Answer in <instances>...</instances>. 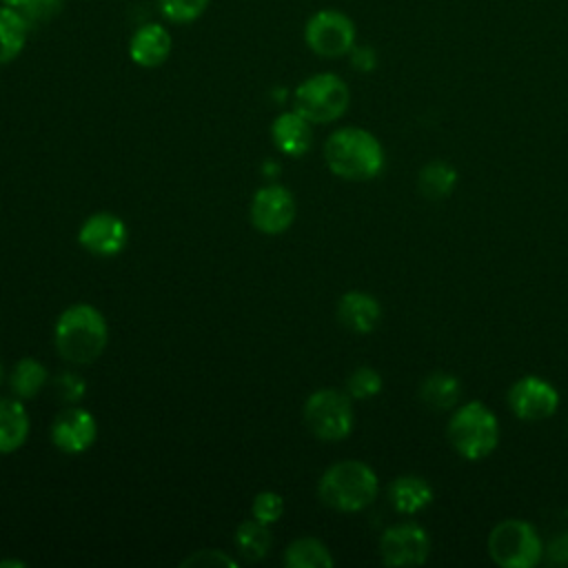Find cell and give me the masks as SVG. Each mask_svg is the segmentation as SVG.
<instances>
[{
    "label": "cell",
    "mask_w": 568,
    "mask_h": 568,
    "mask_svg": "<svg viewBox=\"0 0 568 568\" xmlns=\"http://www.w3.org/2000/svg\"><path fill=\"white\" fill-rule=\"evenodd\" d=\"M98 439V419L93 413L80 406L60 410L51 424V442L67 455H80L89 450Z\"/></svg>",
    "instance_id": "cell-12"
},
{
    "label": "cell",
    "mask_w": 568,
    "mask_h": 568,
    "mask_svg": "<svg viewBox=\"0 0 568 568\" xmlns=\"http://www.w3.org/2000/svg\"><path fill=\"white\" fill-rule=\"evenodd\" d=\"M284 564L288 568H331L333 555L324 541L315 537H300L286 546Z\"/></svg>",
    "instance_id": "cell-22"
},
{
    "label": "cell",
    "mask_w": 568,
    "mask_h": 568,
    "mask_svg": "<svg viewBox=\"0 0 568 568\" xmlns=\"http://www.w3.org/2000/svg\"><path fill=\"white\" fill-rule=\"evenodd\" d=\"M109 342L104 315L84 302L67 306L53 326V344L58 355L69 364L95 362Z\"/></svg>",
    "instance_id": "cell-1"
},
{
    "label": "cell",
    "mask_w": 568,
    "mask_h": 568,
    "mask_svg": "<svg viewBox=\"0 0 568 568\" xmlns=\"http://www.w3.org/2000/svg\"><path fill=\"white\" fill-rule=\"evenodd\" d=\"M428 550L426 530L413 521L386 528L379 539V555L386 566H419L426 561Z\"/></svg>",
    "instance_id": "cell-10"
},
{
    "label": "cell",
    "mask_w": 568,
    "mask_h": 568,
    "mask_svg": "<svg viewBox=\"0 0 568 568\" xmlns=\"http://www.w3.org/2000/svg\"><path fill=\"white\" fill-rule=\"evenodd\" d=\"M388 499L397 513L415 515L433 501V488L419 475H399L388 486Z\"/></svg>",
    "instance_id": "cell-18"
},
{
    "label": "cell",
    "mask_w": 568,
    "mask_h": 568,
    "mask_svg": "<svg viewBox=\"0 0 568 568\" xmlns=\"http://www.w3.org/2000/svg\"><path fill=\"white\" fill-rule=\"evenodd\" d=\"M348 55H351L353 69H357V71H362V73H368V71H373V69L377 67V55H375V51H373L371 47H366V44H355Z\"/></svg>",
    "instance_id": "cell-31"
},
{
    "label": "cell",
    "mask_w": 568,
    "mask_h": 568,
    "mask_svg": "<svg viewBox=\"0 0 568 568\" xmlns=\"http://www.w3.org/2000/svg\"><path fill=\"white\" fill-rule=\"evenodd\" d=\"M29 31L31 27L18 9L0 4V64H9L22 53Z\"/></svg>",
    "instance_id": "cell-19"
},
{
    "label": "cell",
    "mask_w": 568,
    "mask_h": 568,
    "mask_svg": "<svg viewBox=\"0 0 568 568\" xmlns=\"http://www.w3.org/2000/svg\"><path fill=\"white\" fill-rule=\"evenodd\" d=\"M235 546L248 561L264 559L273 546V535L268 530V524H262L257 519L242 521L235 530Z\"/></svg>",
    "instance_id": "cell-24"
},
{
    "label": "cell",
    "mask_w": 568,
    "mask_h": 568,
    "mask_svg": "<svg viewBox=\"0 0 568 568\" xmlns=\"http://www.w3.org/2000/svg\"><path fill=\"white\" fill-rule=\"evenodd\" d=\"M337 320L344 328L366 335L377 328L382 320L379 302L364 291H348L337 302Z\"/></svg>",
    "instance_id": "cell-15"
},
{
    "label": "cell",
    "mask_w": 568,
    "mask_h": 568,
    "mask_svg": "<svg viewBox=\"0 0 568 568\" xmlns=\"http://www.w3.org/2000/svg\"><path fill=\"white\" fill-rule=\"evenodd\" d=\"M31 430L29 413L22 399L0 397V455L16 453L27 444Z\"/></svg>",
    "instance_id": "cell-17"
},
{
    "label": "cell",
    "mask_w": 568,
    "mask_h": 568,
    "mask_svg": "<svg viewBox=\"0 0 568 568\" xmlns=\"http://www.w3.org/2000/svg\"><path fill=\"white\" fill-rule=\"evenodd\" d=\"M29 0H0V4H4V7H11V9H22L24 4H27Z\"/></svg>",
    "instance_id": "cell-34"
},
{
    "label": "cell",
    "mask_w": 568,
    "mask_h": 568,
    "mask_svg": "<svg viewBox=\"0 0 568 568\" xmlns=\"http://www.w3.org/2000/svg\"><path fill=\"white\" fill-rule=\"evenodd\" d=\"M455 184H457V171L444 160L428 162L426 166H422L417 175V189L428 200L448 197L455 191Z\"/></svg>",
    "instance_id": "cell-23"
},
{
    "label": "cell",
    "mask_w": 568,
    "mask_h": 568,
    "mask_svg": "<svg viewBox=\"0 0 568 568\" xmlns=\"http://www.w3.org/2000/svg\"><path fill=\"white\" fill-rule=\"evenodd\" d=\"M297 204L293 193L282 184H266L253 193L251 224L264 235H282L295 222Z\"/></svg>",
    "instance_id": "cell-9"
},
{
    "label": "cell",
    "mask_w": 568,
    "mask_h": 568,
    "mask_svg": "<svg viewBox=\"0 0 568 568\" xmlns=\"http://www.w3.org/2000/svg\"><path fill=\"white\" fill-rule=\"evenodd\" d=\"M22 559H0V568H24Z\"/></svg>",
    "instance_id": "cell-33"
},
{
    "label": "cell",
    "mask_w": 568,
    "mask_h": 568,
    "mask_svg": "<svg viewBox=\"0 0 568 568\" xmlns=\"http://www.w3.org/2000/svg\"><path fill=\"white\" fill-rule=\"evenodd\" d=\"M548 557H550V561H555V564H568V532L559 535V537L550 544Z\"/></svg>",
    "instance_id": "cell-32"
},
{
    "label": "cell",
    "mask_w": 568,
    "mask_h": 568,
    "mask_svg": "<svg viewBox=\"0 0 568 568\" xmlns=\"http://www.w3.org/2000/svg\"><path fill=\"white\" fill-rule=\"evenodd\" d=\"M346 390L355 399H371L382 390V375L371 366H359L348 375Z\"/></svg>",
    "instance_id": "cell-26"
},
{
    "label": "cell",
    "mask_w": 568,
    "mask_h": 568,
    "mask_svg": "<svg viewBox=\"0 0 568 568\" xmlns=\"http://www.w3.org/2000/svg\"><path fill=\"white\" fill-rule=\"evenodd\" d=\"M324 160L331 173L351 182H366L384 169L379 140L359 126H342L324 142Z\"/></svg>",
    "instance_id": "cell-2"
},
{
    "label": "cell",
    "mask_w": 568,
    "mask_h": 568,
    "mask_svg": "<svg viewBox=\"0 0 568 568\" xmlns=\"http://www.w3.org/2000/svg\"><path fill=\"white\" fill-rule=\"evenodd\" d=\"M355 22L339 9H320L304 24V42L320 58H342L355 47Z\"/></svg>",
    "instance_id": "cell-8"
},
{
    "label": "cell",
    "mask_w": 568,
    "mask_h": 568,
    "mask_svg": "<svg viewBox=\"0 0 568 568\" xmlns=\"http://www.w3.org/2000/svg\"><path fill=\"white\" fill-rule=\"evenodd\" d=\"M173 49L169 29L160 22H146L138 27L129 40V58L142 69H155L166 62Z\"/></svg>",
    "instance_id": "cell-14"
},
{
    "label": "cell",
    "mask_w": 568,
    "mask_h": 568,
    "mask_svg": "<svg viewBox=\"0 0 568 568\" xmlns=\"http://www.w3.org/2000/svg\"><path fill=\"white\" fill-rule=\"evenodd\" d=\"M211 0H158L162 18L171 24H191L204 16Z\"/></svg>",
    "instance_id": "cell-25"
},
{
    "label": "cell",
    "mask_w": 568,
    "mask_h": 568,
    "mask_svg": "<svg viewBox=\"0 0 568 568\" xmlns=\"http://www.w3.org/2000/svg\"><path fill=\"white\" fill-rule=\"evenodd\" d=\"M450 446L470 462L488 457L499 442V424L495 413L481 402H466L448 419L446 428Z\"/></svg>",
    "instance_id": "cell-4"
},
{
    "label": "cell",
    "mask_w": 568,
    "mask_h": 568,
    "mask_svg": "<svg viewBox=\"0 0 568 568\" xmlns=\"http://www.w3.org/2000/svg\"><path fill=\"white\" fill-rule=\"evenodd\" d=\"M182 566H197V568H220V566H235V559L224 555L222 550L206 548V550H195L186 559H182Z\"/></svg>",
    "instance_id": "cell-30"
},
{
    "label": "cell",
    "mask_w": 568,
    "mask_h": 568,
    "mask_svg": "<svg viewBox=\"0 0 568 568\" xmlns=\"http://www.w3.org/2000/svg\"><path fill=\"white\" fill-rule=\"evenodd\" d=\"M47 377L49 371L40 359L22 357L9 373V386L18 399H33L47 384Z\"/></svg>",
    "instance_id": "cell-21"
},
{
    "label": "cell",
    "mask_w": 568,
    "mask_h": 568,
    "mask_svg": "<svg viewBox=\"0 0 568 568\" xmlns=\"http://www.w3.org/2000/svg\"><path fill=\"white\" fill-rule=\"evenodd\" d=\"M459 379L450 373L435 371L419 384V399L433 410H448L459 402Z\"/></svg>",
    "instance_id": "cell-20"
},
{
    "label": "cell",
    "mask_w": 568,
    "mask_h": 568,
    "mask_svg": "<svg viewBox=\"0 0 568 568\" xmlns=\"http://www.w3.org/2000/svg\"><path fill=\"white\" fill-rule=\"evenodd\" d=\"M508 406L519 419L539 422L555 415L559 406V393L550 382L535 375H526L510 386Z\"/></svg>",
    "instance_id": "cell-11"
},
{
    "label": "cell",
    "mask_w": 568,
    "mask_h": 568,
    "mask_svg": "<svg viewBox=\"0 0 568 568\" xmlns=\"http://www.w3.org/2000/svg\"><path fill=\"white\" fill-rule=\"evenodd\" d=\"M126 240H129L126 224L109 211L91 213L78 231L80 246L87 253L98 255V257L118 255L126 246Z\"/></svg>",
    "instance_id": "cell-13"
},
{
    "label": "cell",
    "mask_w": 568,
    "mask_h": 568,
    "mask_svg": "<svg viewBox=\"0 0 568 568\" xmlns=\"http://www.w3.org/2000/svg\"><path fill=\"white\" fill-rule=\"evenodd\" d=\"M2 382H4V366H2V362H0V386H2Z\"/></svg>",
    "instance_id": "cell-35"
},
{
    "label": "cell",
    "mask_w": 568,
    "mask_h": 568,
    "mask_svg": "<svg viewBox=\"0 0 568 568\" xmlns=\"http://www.w3.org/2000/svg\"><path fill=\"white\" fill-rule=\"evenodd\" d=\"M351 102L348 84L337 73H315L302 80L293 93V109L311 124L339 120Z\"/></svg>",
    "instance_id": "cell-5"
},
{
    "label": "cell",
    "mask_w": 568,
    "mask_h": 568,
    "mask_svg": "<svg viewBox=\"0 0 568 568\" xmlns=\"http://www.w3.org/2000/svg\"><path fill=\"white\" fill-rule=\"evenodd\" d=\"M53 390L55 395L67 402V404H75L84 397V390H87V384L80 375H75L73 371H64V373H58L55 379H53Z\"/></svg>",
    "instance_id": "cell-29"
},
{
    "label": "cell",
    "mask_w": 568,
    "mask_h": 568,
    "mask_svg": "<svg viewBox=\"0 0 568 568\" xmlns=\"http://www.w3.org/2000/svg\"><path fill=\"white\" fill-rule=\"evenodd\" d=\"M284 513V499L275 490H262L251 501V515L253 519L262 524H275Z\"/></svg>",
    "instance_id": "cell-27"
},
{
    "label": "cell",
    "mask_w": 568,
    "mask_h": 568,
    "mask_svg": "<svg viewBox=\"0 0 568 568\" xmlns=\"http://www.w3.org/2000/svg\"><path fill=\"white\" fill-rule=\"evenodd\" d=\"M271 138L273 144L291 158H300L311 149L313 142V129L311 122L300 115L295 109L280 113L271 124Z\"/></svg>",
    "instance_id": "cell-16"
},
{
    "label": "cell",
    "mask_w": 568,
    "mask_h": 568,
    "mask_svg": "<svg viewBox=\"0 0 568 568\" xmlns=\"http://www.w3.org/2000/svg\"><path fill=\"white\" fill-rule=\"evenodd\" d=\"M488 555L501 568H532L544 557V544L532 524L504 519L488 535Z\"/></svg>",
    "instance_id": "cell-6"
},
{
    "label": "cell",
    "mask_w": 568,
    "mask_h": 568,
    "mask_svg": "<svg viewBox=\"0 0 568 568\" xmlns=\"http://www.w3.org/2000/svg\"><path fill=\"white\" fill-rule=\"evenodd\" d=\"M62 7H64V0H29L20 13L27 18L29 27H40V24H47L51 22L53 18H58L62 13Z\"/></svg>",
    "instance_id": "cell-28"
},
{
    "label": "cell",
    "mask_w": 568,
    "mask_h": 568,
    "mask_svg": "<svg viewBox=\"0 0 568 568\" xmlns=\"http://www.w3.org/2000/svg\"><path fill=\"white\" fill-rule=\"evenodd\" d=\"M304 424L322 442H339L353 430L351 395L337 388H320L304 402Z\"/></svg>",
    "instance_id": "cell-7"
},
{
    "label": "cell",
    "mask_w": 568,
    "mask_h": 568,
    "mask_svg": "<svg viewBox=\"0 0 568 568\" xmlns=\"http://www.w3.org/2000/svg\"><path fill=\"white\" fill-rule=\"evenodd\" d=\"M379 481L375 470L359 459H342L324 470L317 484L320 499L339 513H357L377 497Z\"/></svg>",
    "instance_id": "cell-3"
}]
</instances>
